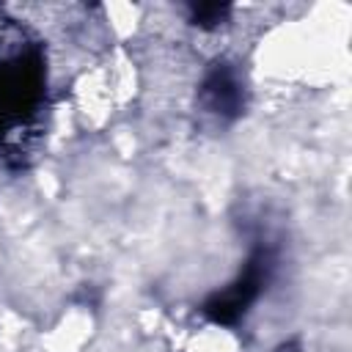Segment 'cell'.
Listing matches in <instances>:
<instances>
[{
	"label": "cell",
	"mask_w": 352,
	"mask_h": 352,
	"mask_svg": "<svg viewBox=\"0 0 352 352\" xmlns=\"http://www.w3.org/2000/svg\"><path fill=\"white\" fill-rule=\"evenodd\" d=\"M198 107L217 124H231L245 107V82L234 63L217 60L198 85Z\"/></svg>",
	"instance_id": "obj_1"
},
{
	"label": "cell",
	"mask_w": 352,
	"mask_h": 352,
	"mask_svg": "<svg viewBox=\"0 0 352 352\" xmlns=\"http://www.w3.org/2000/svg\"><path fill=\"white\" fill-rule=\"evenodd\" d=\"M275 352H297V346H294V344H280Z\"/></svg>",
	"instance_id": "obj_3"
},
{
	"label": "cell",
	"mask_w": 352,
	"mask_h": 352,
	"mask_svg": "<svg viewBox=\"0 0 352 352\" xmlns=\"http://www.w3.org/2000/svg\"><path fill=\"white\" fill-rule=\"evenodd\" d=\"M270 270H272V256L267 248H258L250 261L245 264V272L239 275L236 283H231L223 294H217L209 305H206V314L214 319V322H234L236 316H242L248 311V305L258 297L261 286L267 283L270 278Z\"/></svg>",
	"instance_id": "obj_2"
}]
</instances>
